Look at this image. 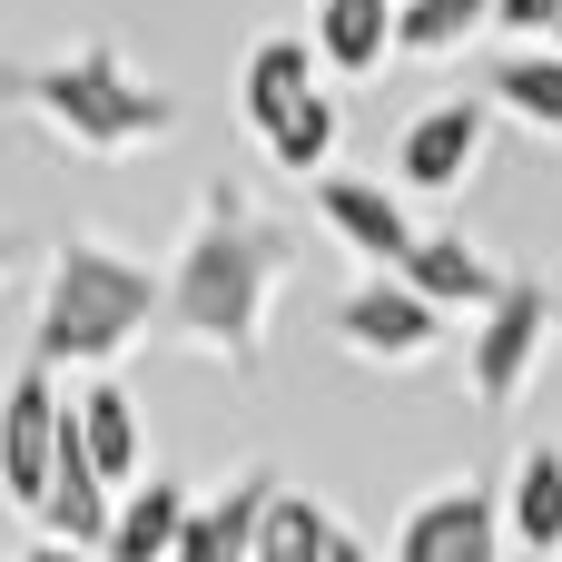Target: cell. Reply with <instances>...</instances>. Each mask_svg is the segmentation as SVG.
<instances>
[{
	"mask_svg": "<svg viewBox=\"0 0 562 562\" xmlns=\"http://www.w3.org/2000/svg\"><path fill=\"white\" fill-rule=\"evenodd\" d=\"M286 267H296L286 227H267V217H257L247 198H227V178H217V198L198 207V227H188V247H178V267H168V326H178L198 356L257 375L267 316H277V296H286Z\"/></svg>",
	"mask_w": 562,
	"mask_h": 562,
	"instance_id": "cell-1",
	"label": "cell"
},
{
	"mask_svg": "<svg viewBox=\"0 0 562 562\" xmlns=\"http://www.w3.org/2000/svg\"><path fill=\"white\" fill-rule=\"evenodd\" d=\"M168 316V277L109 237H59L49 277H40V316H30V366H119L148 326Z\"/></svg>",
	"mask_w": 562,
	"mask_h": 562,
	"instance_id": "cell-2",
	"label": "cell"
},
{
	"mask_svg": "<svg viewBox=\"0 0 562 562\" xmlns=\"http://www.w3.org/2000/svg\"><path fill=\"white\" fill-rule=\"evenodd\" d=\"M20 99H40V119H59L79 148H138V138H168L178 109L158 89H128L109 59H79V69H40V79H10Z\"/></svg>",
	"mask_w": 562,
	"mask_h": 562,
	"instance_id": "cell-3",
	"label": "cell"
},
{
	"mask_svg": "<svg viewBox=\"0 0 562 562\" xmlns=\"http://www.w3.org/2000/svg\"><path fill=\"white\" fill-rule=\"evenodd\" d=\"M553 366V296H543V277H514L484 316H474V346H464V385H474V405L484 415H514L524 405V385Z\"/></svg>",
	"mask_w": 562,
	"mask_h": 562,
	"instance_id": "cell-4",
	"label": "cell"
},
{
	"mask_svg": "<svg viewBox=\"0 0 562 562\" xmlns=\"http://www.w3.org/2000/svg\"><path fill=\"white\" fill-rule=\"evenodd\" d=\"M336 346H346V356H366V366H425V356L445 346V306H435V296H415L395 267H375L366 286H346V296H336Z\"/></svg>",
	"mask_w": 562,
	"mask_h": 562,
	"instance_id": "cell-5",
	"label": "cell"
},
{
	"mask_svg": "<svg viewBox=\"0 0 562 562\" xmlns=\"http://www.w3.org/2000/svg\"><path fill=\"white\" fill-rule=\"evenodd\" d=\"M59 435H69L59 366H20V375H10V395H0V494H10L20 514H40V504H49Z\"/></svg>",
	"mask_w": 562,
	"mask_h": 562,
	"instance_id": "cell-6",
	"label": "cell"
},
{
	"mask_svg": "<svg viewBox=\"0 0 562 562\" xmlns=\"http://www.w3.org/2000/svg\"><path fill=\"white\" fill-rule=\"evenodd\" d=\"M514 543V524H504V494L494 484H435V494H415L405 504V524H395V562H504Z\"/></svg>",
	"mask_w": 562,
	"mask_h": 562,
	"instance_id": "cell-7",
	"label": "cell"
},
{
	"mask_svg": "<svg viewBox=\"0 0 562 562\" xmlns=\"http://www.w3.org/2000/svg\"><path fill=\"white\" fill-rule=\"evenodd\" d=\"M484 138H494V99H435V109H415L405 119V138H395V188H464L474 168H484Z\"/></svg>",
	"mask_w": 562,
	"mask_h": 562,
	"instance_id": "cell-8",
	"label": "cell"
},
{
	"mask_svg": "<svg viewBox=\"0 0 562 562\" xmlns=\"http://www.w3.org/2000/svg\"><path fill=\"white\" fill-rule=\"evenodd\" d=\"M306 198H316V217L366 257V267H405L415 257V217H405V188H385V178H366V168H326V178H306Z\"/></svg>",
	"mask_w": 562,
	"mask_h": 562,
	"instance_id": "cell-9",
	"label": "cell"
},
{
	"mask_svg": "<svg viewBox=\"0 0 562 562\" xmlns=\"http://www.w3.org/2000/svg\"><path fill=\"white\" fill-rule=\"evenodd\" d=\"M395 277H405L415 296H435L445 316H454V306H474V316H484V306L514 286V267H494V257H484L464 227H425V237H415V257H405Z\"/></svg>",
	"mask_w": 562,
	"mask_h": 562,
	"instance_id": "cell-10",
	"label": "cell"
},
{
	"mask_svg": "<svg viewBox=\"0 0 562 562\" xmlns=\"http://www.w3.org/2000/svg\"><path fill=\"white\" fill-rule=\"evenodd\" d=\"M316 69H326V49H316V30H277V40H257L247 49V69H237V119L267 138L306 89H316Z\"/></svg>",
	"mask_w": 562,
	"mask_h": 562,
	"instance_id": "cell-11",
	"label": "cell"
},
{
	"mask_svg": "<svg viewBox=\"0 0 562 562\" xmlns=\"http://www.w3.org/2000/svg\"><path fill=\"white\" fill-rule=\"evenodd\" d=\"M316 49L336 79H375L405 59V0H316Z\"/></svg>",
	"mask_w": 562,
	"mask_h": 562,
	"instance_id": "cell-12",
	"label": "cell"
},
{
	"mask_svg": "<svg viewBox=\"0 0 562 562\" xmlns=\"http://www.w3.org/2000/svg\"><path fill=\"white\" fill-rule=\"evenodd\" d=\"M188 514H198V494L178 484V474H148V484H128L119 494V524H109V562H178L188 543Z\"/></svg>",
	"mask_w": 562,
	"mask_h": 562,
	"instance_id": "cell-13",
	"label": "cell"
},
{
	"mask_svg": "<svg viewBox=\"0 0 562 562\" xmlns=\"http://www.w3.org/2000/svg\"><path fill=\"white\" fill-rule=\"evenodd\" d=\"M69 415H79V445H89V464L128 494V484H148V425H138V405H128V385H109V375H89L79 395H69Z\"/></svg>",
	"mask_w": 562,
	"mask_h": 562,
	"instance_id": "cell-14",
	"label": "cell"
},
{
	"mask_svg": "<svg viewBox=\"0 0 562 562\" xmlns=\"http://www.w3.org/2000/svg\"><path fill=\"white\" fill-rule=\"evenodd\" d=\"M267 504H277V474H237L227 494H207V504L188 514V543H178V562H257Z\"/></svg>",
	"mask_w": 562,
	"mask_h": 562,
	"instance_id": "cell-15",
	"label": "cell"
},
{
	"mask_svg": "<svg viewBox=\"0 0 562 562\" xmlns=\"http://www.w3.org/2000/svg\"><path fill=\"white\" fill-rule=\"evenodd\" d=\"M504 524L524 553H562V445H524L504 484Z\"/></svg>",
	"mask_w": 562,
	"mask_h": 562,
	"instance_id": "cell-16",
	"label": "cell"
},
{
	"mask_svg": "<svg viewBox=\"0 0 562 562\" xmlns=\"http://www.w3.org/2000/svg\"><path fill=\"white\" fill-rule=\"evenodd\" d=\"M257 148H267V168H277V178H326V168H336V148H346V109H336L326 89H306V99H296Z\"/></svg>",
	"mask_w": 562,
	"mask_h": 562,
	"instance_id": "cell-17",
	"label": "cell"
},
{
	"mask_svg": "<svg viewBox=\"0 0 562 562\" xmlns=\"http://www.w3.org/2000/svg\"><path fill=\"white\" fill-rule=\"evenodd\" d=\"M484 99L514 109L524 128L562 138V49H504V59L484 69Z\"/></svg>",
	"mask_w": 562,
	"mask_h": 562,
	"instance_id": "cell-18",
	"label": "cell"
},
{
	"mask_svg": "<svg viewBox=\"0 0 562 562\" xmlns=\"http://www.w3.org/2000/svg\"><path fill=\"white\" fill-rule=\"evenodd\" d=\"M336 514L316 504V494H296V484H277V504H267V533H257V562H326L336 553Z\"/></svg>",
	"mask_w": 562,
	"mask_h": 562,
	"instance_id": "cell-19",
	"label": "cell"
},
{
	"mask_svg": "<svg viewBox=\"0 0 562 562\" xmlns=\"http://www.w3.org/2000/svg\"><path fill=\"white\" fill-rule=\"evenodd\" d=\"M494 30V0H405V59H454Z\"/></svg>",
	"mask_w": 562,
	"mask_h": 562,
	"instance_id": "cell-20",
	"label": "cell"
},
{
	"mask_svg": "<svg viewBox=\"0 0 562 562\" xmlns=\"http://www.w3.org/2000/svg\"><path fill=\"white\" fill-rule=\"evenodd\" d=\"M494 30H524L533 49L562 40V0H494Z\"/></svg>",
	"mask_w": 562,
	"mask_h": 562,
	"instance_id": "cell-21",
	"label": "cell"
},
{
	"mask_svg": "<svg viewBox=\"0 0 562 562\" xmlns=\"http://www.w3.org/2000/svg\"><path fill=\"white\" fill-rule=\"evenodd\" d=\"M20 562H109V553H89V543H59V533H40V543H30Z\"/></svg>",
	"mask_w": 562,
	"mask_h": 562,
	"instance_id": "cell-22",
	"label": "cell"
},
{
	"mask_svg": "<svg viewBox=\"0 0 562 562\" xmlns=\"http://www.w3.org/2000/svg\"><path fill=\"white\" fill-rule=\"evenodd\" d=\"M326 562H375V553H366V543H356V533H336V553H326Z\"/></svg>",
	"mask_w": 562,
	"mask_h": 562,
	"instance_id": "cell-23",
	"label": "cell"
},
{
	"mask_svg": "<svg viewBox=\"0 0 562 562\" xmlns=\"http://www.w3.org/2000/svg\"><path fill=\"white\" fill-rule=\"evenodd\" d=\"M0 267H10V237H0Z\"/></svg>",
	"mask_w": 562,
	"mask_h": 562,
	"instance_id": "cell-24",
	"label": "cell"
},
{
	"mask_svg": "<svg viewBox=\"0 0 562 562\" xmlns=\"http://www.w3.org/2000/svg\"><path fill=\"white\" fill-rule=\"evenodd\" d=\"M553 49H562V40H553Z\"/></svg>",
	"mask_w": 562,
	"mask_h": 562,
	"instance_id": "cell-25",
	"label": "cell"
}]
</instances>
